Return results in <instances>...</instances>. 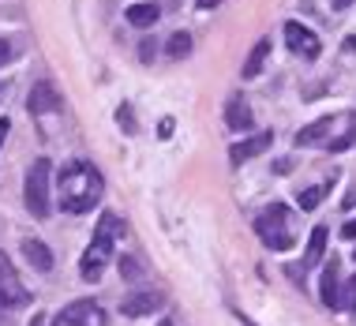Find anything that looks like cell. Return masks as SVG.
I'll use <instances>...</instances> for the list:
<instances>
[{
  "label": "cell",
  "mask_w": 356,
  "mask_h": 326,
  "mask_svg": "<svg viewBox=\"0 0 356 326\" xmlns=\"http://www.w3.org/2000/svg\"><path fill=\"white\" fill-rule=\"evenodd\" d=\"M56 191H60V206L72 210V214H86V210H94L102 203L105 195V180L102 172L90 165V161L75 158L68 165L60 169V177H56Z\"/></svg>",
  "instance_id": "obj_1"
},
{
  "label": "cell",
  "mask_w": 356,
  "mask_h": 326,
  "mask_svg": "<svg viewBox=\"0 0 356 326\" xmlns=\"http://www.w3.org/2000/svg\"><path fill=\"white\" fill-rule=\"evenodd\" d=\"M124 236V222L117 214H105L98 218V229H94V241L90 247L83 252L79 259V274H83V282H98V277L105 274V263H109V255H113V247H117V241Z\"/></svg>",
  "instance_id": "obj_2"
},
{
  "label": "cell",
  "mask_w": 356,
  "mask_h": 326,
  "mask_svg": "<svg viewBox=\"0 0 356 326\" xmlns=\"http://www.w3.org/2000/svg\"><path fill=\"white\" fill-rule=\"evenodd\" d=\"M255 233H259V241L270 247V252H289V247L296 244V233H293V210H289L285 203L266 206L263 214L255 218Z\"/></svg>",
  "instance_id": "obj_3"
},
{
  "label": "cell",
  "mask_w": 356,
  "mask_h": 326,
  "mask_svg": "<svg viewBox=\"0 0 356 326\" xmlns=\"http://www.w3.org/2000/svg\"><path fill=\"white\" fill-rule=\"evenodd\" d=\"M49 177H53V165L49 158H38L31 169H26V184H23V199H26V210L34 218H49Z\"/></svg>",
  "instance_id": "obj_4"
},
{
  "label": "cell",
  "mask_w": 356,
  "mask_h": 326,
  "mask_svg": "<svg viewBox=\"0 0 356 326\" xmlns=\"http://www.w3.org/2000/svg\"><path fill=\"white\" fill-rule=\"evenodd\" d=\"M26 304H31V293L19 282V274H15V266L8 263V255L0 252V311L12 315L19 308H26Z\"/></svg>",
  "instance_id": "obj_5"
},
{
  "label": "cell",
  "mask_w": 356,
  "mask_h": 326,
  "mask_svg": "<svg viewBox=\"0 0 356 326\" xmlns=\"http://www.w3.org/2000/svg\"><path fill=\"white\" fill-rule=\"evenodd\" d=\"M53 326H105V311L94 300H75L53 315Z\"/></svg>",
  "instance_id": "obj_6"
},
{
  "label": "cell",
  "mask_w": 356,
  "mask_h": 326,
  "mask_svg": "<svg viewBox=\"0 0 356 326\" xmlns=\"http://www.w3.org/2000/svg\"><path fill=\"white\" fill-rule=\"evenodd\" d=\"M285 45H289V53L304 56V60H315V56L323 53L319 34H315V31H307L304 23H285Z\"/></svg>",
  "instance_id": "obj_7"
},
{
  "label": "cell",
  "mask_w": 356,
  "mask_h": 326,
  "mask_svg": "<svg viewBox=\"0 0 356 326\" xmlns=\"http://www.w3.org/2000/svg\"><path fill=\"white\" fill-rule=\"evenodd\" d=\"M26 109H31V117H45V113H60V109H64V94L56 90L53 83H34L31 98H26Z\"/></svg>",
  "instance_id": "obj_8"
},
{
  "label": "cell",
  "mask_w": 356,
  "mask_h": 326,
  "mask_svg": "<svg viewBox=\"0 0 356 326\" xmlns=\"http://www.w3.org/2000/svg\"><path fill=\"white\" fill-rule=\"evenodd\" d=\"M338 124H341V117H319V120H312L307 128L296 131V147H326L330 136L338 131Z\"/></svg>",
  "instance_id": "obj_9"
},
{
  "label": "cell",
  "mask_w": 356,
  "mask_h": 326,
  "mask_svg": "<svg viewBox=\"0 0 356 326\" xmlns=\"http://www.w3.org/2000/svg\"><path fill=\"white\" fill-rule=\"evenodd\" d=\"M319 300H323V308H330V311L341 308V263H338V259H330V263H326V270H323Z\"/></svg>",
  "instance_id": "obj_10"
},
{
  "label": "cell",
  "mask_w": 356,
  "mask_h": 326,
  "mask_svg": "<svg viewBox=\"0 0 356 326\" xmlns=\"http://www.w3.org/2000/svg\"><path fill=\"white\" fill-rule=\"evenodd\" d=\"M270 142H274V131H259V136H248L244 142H236V147L229 150V161H233V165H244V161H252V158L263 154Z\"/></svg>",
  "instance_id": "obj_11"
},
{
  "label": "cell",
  "mask_w": 356,
  "mask_h": 326,
  "mask_svg": "<svg viewBox=\"0 0 356 326\" xmlns=\"http://www.w3.org/2000/svg\"><path fill=\"white\" fill-rule=\"evenodd\" d=\"M161 304H165V296H161V293H131V296H124L120 311L128 315V319H143V315H154Z\"/></svg>",
  "instance_id": "obj_12"
},
{
  "label": "cell",
  "mask_w": 356,
  "mask_h": 326,
  "mask_svg": "<svg viewBox=\"0 0 356 326\" xmlns=\"http://www.w3.org/2000/svg\"><path fill=\"white\" fill-rule=\"evenodd\" d=\"M225 124L233 131H248L255 124V117H252V105L244 101V94H233L229 98V105H225Z\"/></svg>",
  "instance_id": "obj_13"
},
{
  "label": "cell",
  "mask_w": 356,
  "mask_h": 326,
  "mask_svg": "<svg viewBox=\"0 0 356 326\" xmlns=\"http://www.w3.org/2000/svg\"><path fill=\"white\" fill-rule=\"evenodd\" d=\"M326 236H330V229H326V225H315L312 229V236H307V252H304L300 263H296L304 274L312 270V266H319V259L326 255Z\"/></svg>",
  "instance_id": "obj_14"
},
{
  "label": "cell",
  "mask_w": 356,
  "mask_h": 326,
  "mask_svg": "<svg viewBox=\"0 0 356 326\" xmlns=\"http://www.w3.org/2000/svg\"><path fill=\"white\" fill-rule=\"evenodd\" d=\"M356 147V113H345V131H334L330 142H326L323 150H330V154H341V150Z\"/></svg>",
  "instance_id": "obj_15"
},
{
  "label": "cell",
  "mask_w": 356,
  "mask_h": 326,
  "mask_svg": "<svg viewBox=\"0 0 356 326\" xmlns=\"http://www.w3.org/2000/svg\"><path fill=\"white\" fill-rule=\"evenodd\" d=\"M23 255H26V263H31L34 270H42V274L53 270V252L42 241H23Z\"/></svg>",
  "instance_id": "obj_16"
},
{
  "label": "cell",
  "mask_w": 356,
  "mask_h": 326,
  "mask_svg": "<svg viewBox=\"0 0 356 326\" xmlns=\"http://www.w3.org/2000/svg\"><path fill=\"white\" fill-rule=\"evenodd\" d=\"M266 56H270V42H255V49L248 53V60H244V79H255L259 72H263V64H266Z\"/></svg>",
  "instance_id": "obj_17"
},
{
  "label": "cell",
  "mask_w": 356,
  "mask_h": 326,
  "mask_svg": "<svg viewBox=\"0 0 356 326\" xmlns=\"http://www.w3.org/2000/svg\"><path fill=\"white\" fill-rule=\"evenodd\" d=\"M161 15L158 4H128V23L131 26H154Z\"/></svg>",
  "instance_id": "obj_18"
},
{
  "label": "cell",
  "mask_w": 356,
  "mask_h": 326,
  "mask_svg": "<svg viewBox=\"0 0 356 326\" xmlns=\"http://www.w3.org/2000/svg\"><path fill=\"white\" fill-rule=\"evenodd\" d=\"M330 188H334V180H323V184H315V188H300L296 203H300L304 210H315V206H319L326 195H330Z\"/></svg>",
  "instance_id": "obj_19"
},
{
  "label": "cell",
  "mask_w": 356,
  "mask_h": 326,
  "mask_svg": "<svg viewBox=\"0 0 356 326\" xmlns=\"http://www.w3.org/2000/svg\"><path fill=\"white\" fill-rule=\"evenodd\" d=\"M165 53H169V56H188V53H191V38H188L184 31H177V34L169 38Z\"/></svg>",
  "instance_id": "obj_20"
},
{
  "label": "cell",
  "mask_w": 356,
  "mask_h": 326,
  "mask_svg": "<svg viewBox=\"0 0 356 326\" xmlns=\"http://www.w3.org/2000/svg\"><path fill=\"white\" fill-rule=\"evenodd\" d=\"M117 124L124 131H128V136H136V120H131V105H120L117 109Z\"/></svg>",
  "instance_id": "obj_21"
},
{
  "label": "cell",
  "mask_w": 356,
  "mask_h": 326,
  "mask_svg": "<svg viewBox=\"0 0 356 326\" xmlns=\"http://www.w3.org/2000/svg\"><path fill=\"white\" fill-rule=\"evenodd\" d=\"M341 308L356 311V277H349V285L341 289Z\"/></svg>",
  "instance_id": "obj_22"
},
{
  "label": "cell",
  "mask_w": 356,
  "mask_h": 326,
  "mask_svg": "<svg viewBox=\"0 0 356 326\" xmlns=\"http://www.w3.org/2000/svg\"><path fill=\"white\" fill-rule=\"evenodd\" d=\"M154 53H158L154 38H143V42H139V60H143V64H150V60H154Z\"/></svg>",
  "instance_id": "obj_23"
},
{
  "label": "cell",
  "mask_w": 356,
  "mask_h": 326,
  "mask_svg": "<svg viewBox=\"0 0 356 326\" xmlns=\"http://www.w3.org/2000/svg\"><path fill=\"white\" fill-rule=\"evenodd\" d=\"M120 274H124V277H131V282H136V277H139L143 270H139V263H136V259H128V255H124V259H120Z\"/></svg>",
  "instance_id": "obj_24"
},
{
  "label": "cell",
  "mask_w": 356,
  "mask_h": 326,
  "mask_svg": "<svg viewBox=\"0 0 356 326\" xmlns=\"http://www.w3.org/2000/svg\"><path fill=\"white\" fill-rule=\"evenodd\" d=\"M8 60H12V42H4V38H0V68H4Z\"/></svg>",
  "instance_id": "obj_25"
},
{
  "label": "cell",
  "mask_w": 356,
  "mask_h": 326,
  "mask_svg": "<svg viewBox=\"0 0 356 326\" xmlns=\"http://www.w3.org/2000/svg\"><path fill=\"white\" fill-rule=\"evenodd\" d=\"M341 236L345 241H356V218H349V222L341 225Z\"/></svg>",
  "instance_id": "obj_26"
},
{
  "label": "cell",
  "mask_w": 356,
  "mask_h": 326,
  "mask_svg": "<svg viewBox=\"0 0 356 326\" xmlns=\"http://www.w3.org/2000/svg\"><path fill=\"white\" fill-rule=\"evenodd\" d=\"M158 136H161V139H169V136H172V117H165V120L158 124Z\"/></svg>",
  "instance_id": "obj_27"
},
{
  "label": "cell",
  "mask_w": 356,
  "mask_h": 326,
  "mask_svg": "<svg viewBox=\"0 0 356 326\" xmlns=\"http://www.w3.org/2000/svg\"><path fill=\"white\" fill-rule=\"evenodd\" d=\"M293 169V158H282V161H274V172H289Z\"/></svg>",
  "instance_id": "obj_28"
},
{
  "label": "cell",
  "mask_w": 356,
  "mask_h": 326,
  "mask_svg": "<svg viewBox=\"0 0 356 326\" xmlns=\"http://www.w3.org/2000/svg\"><path fill=\"white\" fill-rule=\"evenodd\" d=\"M8 131H12V124H8V117L0 120V147H4V139H8Z\"/></svg>",
  "instance_id": "obj_29"
},
{
  "label": "cell",
  "mask_w": 356,
  "mask_h": 326,
  "mask_svg": "<svg viewBox=\"0 0 356 326\" xmlns=\"http://www.w3.org/2000/svg\"><path fill=\"white\" fill-rule=\"evenodd\" d=\"M334 12H345V8H353V0H330Z\"/></svg>",
  "instance_id": "obj_30"
},
{
  "label": "cell",
  "mask_w": 356,
  "mask_h": 326,
  "mask_svg": "<svg viewBox=\"0 0 356 326\" xmlns=\"http://www.w3.org/2000/svg\"><path fill=\"white\" fill-rule=\"evenodd\" d=\"M195 4H199V8H218L221 0H195Z\"/></svg>",
  "instance_id": "obj_31"
},
{
  "label": "cell",
  "mask_w": 356,
  "mask_h": 326,
  "mask_svg": "<svg viewBox=\"0 0 356 326\" xmlns=\"http://www.w3.org/2000/svg\"><path fill=\"white\" fill-rule=\"evenodd\" d=\"M240 323H244V326H255V323H252V319H244V315H240Z\"/></svg>",
  "instance_id": "obj_32"
},
{
  "label": "cell",
  "mask_w": 356,
  "mask_h": 326,
  "mask_svg": "<svg viewBox=\"0 0 356 326\" xmlns=\"http://www.w3.org/2000/svg\"><path fill=\"white\" fill-rule=\"evenodd\" d=\"M158 326H172V319H161V323H158Z\"/></svg>",
  "instance_id": "obj_33"
},
{
  "label": "cell",
  "mask_w": 356,
  "mask_h": 326,
  "mask_svg": "<svg viewBox=\"0 0 356 326\" xmlns=\"http://www.w3.org/2000/svg\"><path fill=\"white\" fill-rule=\"evenodd\" d=\"M0 94H4V86H0Z\"/></svg>",
  "instance_id": "obj_34"
}]
</instances>
